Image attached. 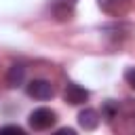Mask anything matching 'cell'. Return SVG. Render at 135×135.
Segmentation results:
<instances>
[{"label": "cell", "mask_w": 135, "mask_h": 135, "mask_svg": "<svg viewBox=\"0 0 135 135\" xmlns=\"http://www.w3.org/2000/svg\"><path fill=\"white\" fill-rule=\"evenodd\" d=\"M27 120H30V127H32V129L44 131V129H49V127L55 124L57 114H55L51 108H36V110L30 112V118H27Z\"/></svg>", "instance_id": "obj_1"}, {"label": "cell", "mask_w": 135, "mask_h": 135, "mask_svg": "<svg viewBox=\"0 0 135 135\" xmlns=\"http://www.w3.org/2000/svg\"><path fill=\"white\" fill-rule=\"evenodd\" d=\"M27 95L34 97V99H40V101H46L55 95V86L49 82V80H42V78H36L27 84Z\"/></svg>", "instance_id": "obj_2"}, {"label": "cell", "mask_w": 135, "mask_h": 135, "mask_svg": "<svg viewBox=\"0 0 135 135\" xmlns=\"http://www.w3.org/2000/svg\"><path fill=\"white\" fill-rule=\"evenodd\" d=\"M78 0H51V13L57 21H70L74 17V6Z\"/></svg>", "instance_id": "obj_3"}, {"label": "cell", "mask_w": 135, "mask_h": 135, "mask_svg": "<svg viewBox=\"0 0 135 135\" xmlns=\"http://www.w3.org/2000/svg\"><path fill=\"white\" fill-rule=\"evenodd\" d=\"M99 8L112 17H122L133 6V0H97Z\"/></svg>", "instance_id": "obj_4"}, {"label": "cell", "mask_w": 135, "mask_h": 135, "mask_svg": "<svg viewBox=\"0 0 135 135\" xmlns=\"http://www.w3.org/2000/svg\"><path fill=\"white\" fill-rule=\"evenodd\" d=\"M63 99L70 103V105H80L89 99V91L76 82H68L65 89H63Z\"/></svg>", "instance_id": "obj_5"}, {"label": "cell", "mask_w": 135, "mask_h": 135, "mask_svg": "<svg viewBox=\"0 0 135 135\" xmlns=\"http://www.w3.org/2000/svg\"><path fill=\"white\" fill-rule=\"evenodd\" d=\"M99 120H101V116H99V112L93 110V108H84V110L78 114V124H80L84 131L97 129V127H99Z\"/></svg>", "instance_id": "obj_6"}, {"label": "cell", "mask_w": 135, "mask_h": 135, "mask_svg": "<svg viewBox=\"0 0 135 135\" xmlns=\"http://www.w3.org/2000/svg\"><path fill=\"white\" fill-rule=\"evenodd\" d=\"M23 78H25V68L21 63H13L8 68V72H6V84L11 89H15V86L23 84Z\"/></svg>", "instance_id": "obj_7"}, {"label": "cell", "mask_w": 135, "mask_h": 135, "mask_svg": "<svg viewBox=\"0 0 135 135\" xmlns=\"http://www.w3.org/2000/svg\"><path fill=\"white\" fill-rule=\"evenodd\" d=\"M0 135H25L19 127H15V124H8V127H4V129H0Z\"/></svg>", "instance_id": "obj_8"}, {"label": "cell", "mask_w": 135, "mask_h": 135, "mask_svg": "<svg viewBox=\"0 0 135 135\" xmlns=\"http://www.w3.org/2000/svg\"><path fill=\"white\" fill-rule=\"evenodd\" d=\"M116 112H118V105H116V103H112V101H108V103H105V118H108V120H112V118L116 116Z\"/></svg>", "instance_id": "obj_9"}, {"label": "cell", "mask_w": 135, "mask_h": 135, "mask_svg": "<svg viewBox=\"0 0 135 135\" xmlns=\"http://www.w3.org/2000/svg\"><path fill=\"white\" fill-rule=\"evenodd\" d=\"M124 80H127V84H129L131 89H135V65L124 72Z\"/></svg>", "instance_id": "obj_10"}, {"label": "cell", "mask_w": 135, "mask_h": 135, "mask_svg": "<svg viewBox=\"0 0 135 135\" xmlns=\"http://www.w3.org/2000/svg\"><path fill=\"white\" fill-rule=\"evenodd\" d=\"M53 135H76V131H74V129H70V127H63V129H57Z\"/></svg>", "instance_id": "obj_11"}]
</instances>
